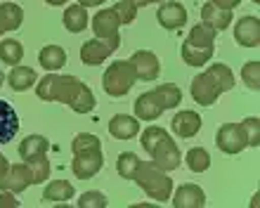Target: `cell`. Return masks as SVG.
<instances>
[{
  "instance_id": "obj_2",
  "label": "cell",
  "mask_w": 260,
  "mask_h": 208,
  "mask_svg": "<svg viewBox=\"0 0 260 208\" xmlns=\"http://www.w3.org/2000/svg\"><path fill=\"white\" fill-rule=\"evenodd\" d=\"M133 180L140 185L144 194L154 199L158 203H166L171 199V192H173V180L171 175L161 170L158 166H154L151 161H140L135 168V173H133Z\"/></svg>"
},
{
  "instance_id": "obj_1",
  "label": "cell",
  "mask_w": 260,
  "mask_h": 208,
  "mask_svg": "<svg viewBox=\"0 0 260 208\" xmlns=\"http://www.w3.org/2000/svg\"><path fill=\"white\" fill-rule=\"evenodd\" d=\"M38 99L43 102H62L76 114H90L95 109V95L88 85L76 76H57L55 71L38 81Z\"/></svg>"
},
{
  "instance_id": "obj_10",
  "label": "cell",
  "mask_w": 260,
  "mask_h": 208,
  "mask_svg": "<svg viewBox=\"0 0 260 208\" xmlns=\"http://www.w3.org/2000/svg\"><path fill=\"white\" fill-rule=\"evenodd\" d=\"M135 69V76L140 81H154L161 74V64H158V57L151 52V50H137L135 55L128 59Z\"/></svg>"
},
{
  "instance_id": "obj_35",
  "label": "cell",
  "mask_w": 260,
  "mask_h": 208,
  "mask_svg": "<svg viewBox=\"0 0 260 208\" xmlns=\"http://www.w3.org/2000/svg\"><path fill=\"white\" fill-rule=\"evenodd\" d=\"M241 78H244L246 88L258 90L260 88V64L258 62H246L244 64V69H241Z\"/></svg>"
},
{
  "instance_id": "obj_13",
  "label": "cell",
  "mask_w": 260,
  "mask_h": 208,
  "mask_svg": "<svg viewBox=\"0 0 260 208\" xmlns=\"http://www.w3.org/2000/svg\"><path fill=\"white\" fill-rule=\"evenodd\" d=\"M173 132L178 135V137H194L199 130H201V116H199L197 111L192 109H185V111H180V114H175L173 116V123H171Z\"/></svg>"
},
{
  "instance_id": "obj_12",
  "label": "cell",
  "mask_w": 260,
  "mask_h": 208,
  "mask_svg": "<svg viewBox=\"0 0 260 208\" xmlns=\"http://www.w3.org/2000/svg\"><path fill=\"white\" fill-rule=\"evenodd\" d=\"M156 19H158V24H161L164 28L175 31V28H182L187 24V10H185L182 3L171 0V3H164V5L158 7Z\"/></svg>"
},
{
  "instance_id": "obj_21",
  "label": "cell",
  "mask_w": 260,
  "mask_h": 208,
  "mask_svg": "<svg viewBox=\"0 0 260 208\" xmlns=\"http://www.w3.org/2000/svg\"><path fill=\"white\" fill-rule=\"evenodd\" d=\"M109 55H111V50L107 48L102 41H97V38L83 43V48H81V62L88 64V66H97V64H102Z\"/></svg>"
},
{
  "instance_id": "obj_14",
  "label": "cell",
  "mask_w": 260,
  "mask_h": 208,
  "mask_svg": "<svg viewBox=\"0 0 260 208\" xmlns=\"http://www.w3.org/2000/svg\"><path fill=\"white\" fill-rule=\"evenodd\" d=\"M19 132V114L5 99H0V145L12 142V137Z\"/></svg>"
},
{
  "instance_id": "obj_36",
  "label": "cell",
  "mask_w": 260,
  "mask_h": 208,
  "mask_svg": "<svg viewBox=\"0 0 260 208\" xmlns=\"http://www.w3.org/2000/svg\"><path fill=\"white\" fill-rule=\"evenodd\" d=\"M111 10L118 14L121 24H133V21H135V17H137V5L133 3V0H121V3H116Z\"/></svg>"
},
{
  "instance_id": "obj_18",
  "label": "cell",
  "mask_w": 260,
  "mask_h": 208,
  "mask_svg": "<svg viewBox=\"0 0 260 208\" xmlns=\"http://www.w3.org/2000/svg\"><path fill=\"white\" fill-rule=\"evenodd\" d=\"M135 114L140 121H154V118H158L164 114V107L158 104L154 92H142L135 102Z\"/></svg>"
},
{
  "instance_id": "obj_25",
  "label": "cell",
  "mask_w": 260,
  "mask_h": 208,
  "mask_svg": "<svg viewBox=\"0 0 260 208\" xmlns=\"http://www.w3.org/2000/svg\"><path fill=\"white\" fill-rule=\"evenodd\" d=\"M74 194H76V189L69 180H55L43 189V199L45 201H57V203H64L69 199H74Z\"/></svg>"
},
{
  "instance_id": "obj_34",
  "label": "cell",
  "mask_w": 260,
  "mask_h": 208,
  "mask_svg": "<svg viewBox=\"0 0 260 208\" xmlns=\"http://www.w3.org/2000/svg\"><path fill=\"white\" fill-rule=\"evenodd\" d=\"M208 71L215 76V81L220 83L222 92H227V90H232V88H234V74H232V69H230V66H225V64H213Z\"/></svg>"
},
{
  "instance_id": "obj_47",
  "label": "cell",
  "mask_w": 260,
  "mask_h": 208,
  "mask_svg": "<svg viewBox=\"0 0 260 208\" xmlns=\"http://www.w3.org/2000/svg\"><path fill=\"white\" fill-rule=\"evenodd\" d=\"M253 3H260V0H253Z\"/></svg>"
},
{
  "instance_id": "obj_48",
  "label": "cell",
  "mask_w": 260,
  "mask_h": 208,
  "mask_svg": "<svg viewBox=\"0 0 260 208\" xmlns=\"http://www.w3.org/2000/svg\"><path fill=\"white\" fill-rule=\"evenodd\" d=\"M0 36H3V31H0Z\"/></svg>"
},
{
  "instance_id": "obj_19",
  "label": "cell",
  "mask_w": 260,
  "mask_h": 208,
  "mask_svg": "<svg viewBox=\"0 0 260 208\" xmlns=\"http://www.w3.org/2000/svg\"><path fill=\"white\" fill-rule=\"evenodd\" d=\"M213 52H215V45L204 48V45H194V43H189V41L182 43V59H185V64H189V66H204V64H208Z\"/></svg>"
},
{
  "instance_id": "obj_15",
  "label": "cell",
  "mask_w": 260,
  "mask_h": 208,
  "mask_svg": "<svg viewBox=\"0 0 260 208\" xmlns=\"http://www.w3.org/2000/svg\"><path fill=\"white\" fill-rule=\"evenodd\" d=\"M206 203V194L199 185H182L173 196V206L175 208H201Z\"/></svg>"
},
{
  "instance_id": "obj_4",
  "label": "cell",
  "mask_w": 260,
  "mask_h": 208,
  "mask_svg": "<svg viewBox=\"0 0 260 208\" xmlns=\"http://www.w3.org/2000/svg\"><path fill=\"white\" fill-rule=\"evenodd\" d=\"M118 26H121V19L114 10H100L92 19V31H95V38L102 41L111 52H116L121 48V36H118Z\"/></svg>"
},
{
  "instance_id": "obj_7",
  "label": "cell",
  "mask_w": 260,
  "mask_h": 208,
  "mask_svg": "<svg viewBox=\"0 0 260 208\" xmlns=\"http://www.w3.org/2000/svg\"><path fill=\"white\" fill-rule=\"evenodd\" d=\"M215 142H218V149L222 154H239L248 147L246 132L241 128V123H225L218 128V135H215Z\"/></svg>"
},
{
  "instance_id": "obj_27",
  "label": "cell",
  "mask_w": 260,
  "mask_h": 208,
  "mask_svg": "<svg viewBox=\"0 0 260 208\" xmlns=\"http://www.w3.org/2000/svg\"><path fill=\"white\" fill-rule=\"evenodd\" d=\"M154 95H156L158 104L166 109H175L180 104V99H182V92H180V88L175 83H164V85H158L156 90H154Z\"/></svg>"
},
{
  "instance_id": "obj_6",
  "label": "cell",
  "mask_w": 260,
  "mask_h": 208,
  "mask_svg": "<svg viewBox=\"0 0 260 208\" xmlns=\"http://www.w3.org/2000/svg\"><path fill=\"white\" fill-rule=\"evenodd\" d=\"M151 163L158 166L161 170H175L180 166V161H182V154H180L178 145H175V140H171V135H164V137L158 140L156 145L151 147Z\"/></svg>"
},
{
  "instance_id": "obj_45",
  "label": "cell",
  "mask_w": 260,
  "mask_h": 208,
  "mask_svg": "<svg viewBox=\"0 0 260 208\" xmlns=\"http://www.w3.org/2000/svg\"><path fill=\"white\" fill-rule=\"evenodd\" d=\"M5 78H7V76L3 74V71H0V85H3V81H5Z\"/></svg>"
},
{
  "instance_id": "obj_30",
  "label": "cell",
  "mask_w": 260,
  "mask_h": 208,
  "mask_svg": "<svg viewBox=\"0 0 260 208\" xmlns=\"http://www.w3.org/2000/svg\"><path fill=\"white\" fill-rule=\"evenodd\" d=\"M215 33H218V31H213L211 26H206L204 21H201V24H197V26L189 28V38H187V41L194 43V45H204V48H208V45L215 43Z\"/></svg>"
},
{
  "instance_id": "obj_43",
  "label": "cell",
  "mask_w": 260,
  "mask_h": 208,
  "mask_svg": "<svg viewBox=\"0 0 260 208\" xmlns=\"http://www.w3.org/2000/svg\"><path fill=\"white\" fill-rule=\"evenodd\" d=\"M133 3H135L137 7H144V5H151V3H154V0H133Z\"/></svg>"
},
{
  "instance_id": "obj_20",
  "label": "cell",
  "mask_w": 260,
  "mask_h": 208,
  "mask_svg": "<svg viewBox=\"0 0 260 208\" xmlns=\"http://www.w3.org/2000/svg\"><path fill=\"white\" fill-rule=\"evenodd\" d=\"M38 62L45 71H59L64 69V64H67V50L59 48V45H45L41 50V55H38Z\"/></svg>"
},
{
  "instance_id": "obj_38",
  "label": "cell",
  "mask_w": 260,
  "mask_h": 208,
  "mask_svg": "<svg viewBox=\"0 0 260 208\" xmlns=\"http://www.w3.org/2000/svg\"><path fill=\"white\" fill-rule=\"evenodd\" d=\"M78 206L81 208H104L107 206V196L100 194V192H85L78 199Z\"/></svg>"
},
{
  "instance_id": "obj_17",
  "label": "cell",
  "mask_w": 260,
  "mask_h": 208,
  "mask_svg": "<svg viewBox=\"0 0 260 208\" xmlns=\"http://www.w3.org/2000/svg\"><path fill=\"white\" fill-rule=\"evenodd\" d=\"M201 21L206 26H211L213 31H225L232 24V10H220L213 3H206L201 7Z\"/></svg>"
},
{
  "instance_id": "obj_26",
  "label": "cell",
  "mask_w": 260,
  "mask_h": 208,
  "mask_svg": "<svg viewBox=\"0 0 260 208\" xmlns=\"http://www.w3.org/2000/svg\"><path fill=\"white\" fill-rule=\"evenodd\" d=\"M88 19L90 17L83 5H71L64 10V26H67V31H71V33L85 31V28H88Z\"/></svg>"
},
{
  "instance_id": "obj_40",
  "label": "cell",
  "mask_w": 260,
  "mask_h": 208,
  "mask_svg": "<svg viewBox=\"0 0 260 208\" xmlns=\"http://www.w3.org/2000/svg\"><path fill=\"white\" fill-rule=\"evenodd\" d=\"M215 7H220V10H234V7L239 5L241 0H211Z\"/></svg>"
},
{
  "instance_id": "obj_3",
  "label": "cell",
  "mask_w": 260,
  "mask_h": 208,
  "mask_svg": "<svg viewBox=\"0 0 260 208\" xmlns=\"http://www.w3.org/2000/svg\"><path fill=\"white\" fill-rule=\"evenodd\" d=\"M135 81H137L135 69H133V64L125 62V59L114 62L102 76L104 90H107V95H111V97H123V95H128V92L133 90Z\"/></svg>"
},
{
  "instance_id": "obj_37",
  "label": "cell",
  "mask_w": 260,
  "mask_h": 208,
  "mask_svg": "<svg viewBox=\"0 0 260 208\" xmlns=\"http://www.w3.org/2000/svg\"><path fill=\"white\" fill-rule=\"evenodd\" d=\"M241 128L246 132V140H248V147H258V140H260V121L255 116H248L241 121Z\"/></svg>"
},
{
  "instance_id": "obj_32",
  "label": "cell",
  "mask_w": 260,
  "mask_h": 208,
  "mask_svg": "<svg viewBox=\"0 0 260 208\" xmlns=\"http://www.w3.org/2000/svg\"><path fill=\"white\" fill-rule=\"evenodd\" d=\"M88 149H102V140L97 135H90V132L76 135L74 142H71V152L78 154V152H88Z\"/></svg>"
},
{
  "instance_id": "obj_23",
  "label": "cell",
  "mask_w": 260,
  "mask_h": 208,
  "mask_svg": "<svg viewBox=\"0 0 260 208\" xmlns=\"http://www.w3.org/2000/svg\"><path fill=\"white\" fill-rule=\"evenodd\" d=\"M48 152H50V142H48V137H43V135H31V137L21 140V145H19V156L24 161L45 156Z\"/></svg>"
},
{
  "instance_id": "obj_39",
  "label": "cell",
  "mask_w": 260,
  "mask_h": 208,
  "mask_svg": "<svg viewBox=\"0 0 260 208\" xmlns=\"http://www.w3.org/2000/svg\"><path fill=\"white\" fill-rule=\"evenodd\" d=\"M0 208H19V199L12 192H0Z\"/></svg>"
},
{
  "instance_id": "obj_44",
  "label": "cell",
  "mask_w": 260,
  "mask_h": 208,
  "mask_svg": "<svg viewBox=\"0 0 260 208\" xmlns=\"http://www.w3.org/2000/svg\"><path fill=\"white\" fill-rule=\"evenodd\" d=\"M45 3H48V5H64L67 0H45Z\"/></svg>"
},
{
  "instance_id": "obj_46",
  "label": "cell",
  "mask_w": 260,
  "mask_h": 208,
  "mask_svg": "<svg viewBox=\"0 0 260 208\" xmlns=\"http://www.w3.org/2000/svg\"><path fill=\"white\" fill-rule=\"evenodd\" d=\"M154 3H164V0H154Z\"/></svg>"
},
{
  "instance_id": "obj_41",
  "label": "cell",
  "mask_w": 260,
  "mask_h": 208,
  "mask_svg": "<svg viewBox=\"0 0 260 208\" xmlns=\"http://www.w3.org/2000/svg\"><path fill=\"white\" fill-rule=\"evenodd\" d=\"M104 0H78V5L83 7H95V5H102Z\"/></svg>"
},
{
  "instance_id": "obj_9",
  "label": "cell",
  "mask_w": 260,
  "mask_h": 208,
  "mask_svg": "<svg viewBox=\"0 0 260 208\" xmlns=\"http://www.w3.org/2000/svg\"><path fill=\"white\" fill-rule=\"evenodd\" d=\"M34 185V173L28 163H14V166L7 168V173L0 178V189L5 192H12V194H21L26 187Z\"/></svg>"
},
{
  "instance_id": "obj_11",
  "label": "cell",
  "mask_w": 260,
  "mask_h": 208,
  "mask_svg": "<svg viewBox=\"0 0 260 208\" xmlns=\"http://www.w3.org/2000/svg\"><path fill=\"white\" fill-rule=\"evenodd\" d=\"M234 38L241 48H255L260 43V19L253 14H244L237 26H234Z\"/></svg>"
},
{
  "instance_id": "obj_33",
  "label": "cell",
  "mask_w": 260,
  "mask_h": 208,
  "mask_svg": "<svg viewBox=\"0 0 260 208\" xmlns=\"http://www.w3.org/2000/svg\"><path fill=\"white\" fill-rule=\"evenodd\" d=\"M24 163H28L31 173H34V185H41V182L48 180V175H50V161H48V154H45V156H38V159L24 161Z\"/></svg>"
},
{
  "instance_id": "obj_28",
  "label": "cell",
  "mask_w": 260,
  "mask_h": 208,
  "mask_svg": "<svg viewBox=\"0 0 260 208\" xmlns=\"http://www.w3.org/2000/svg\"><path fill=\"white\" fill-rule=\"evenodd\" d=\"M21 57H24V45L19 41H14V38H5V41L0 43V59L10 66H17L21 62Z\"/></svg>"
},
{
  "instance_id": "obj_42",
  "label": "cell",
  "mask_w": 260,
  "mask_h": 208,
  "mask_svg": "<svg viewBox=\"0 0 260 208\" xmlns=\"http://www.w3.org/2000/svg\"><path fill=\"white\" fill-rule=\"evenodd\" d=\"M7 168H10V163H7V159L3 156V154H0V178L7 173Z\"/></svg>"
},
{
  "instance_id": "obj_22",
  "label": "cell",
  "mask_w": 260,
  "mask_h": 208,
  "mask_svg": "<svg viewBox=\"0 0 260 208\" xmlns=\"http://www.w3.org/2000/svg\"><path fill=\"white\" fill-rule=\"evenodd\" d=\"M36 78L38 76H36V71L31 69V66L17 64V66H12V71L7 74V83H10V88H12L14 92H24L36 83Z\"/></svg>"
},
{
  "instance_id": "obj_31",
  "label": "cell",
  "mask_w": 260,
  "mask_h": 208,
  "mask_svg": "<svg viewBox=\"0 0 260 208\" xmlns=\"http://www.w3.org/2000/svg\"><path fill=\"white\" fill-rule=\"evenodd\" d=\"M137 163H140L137 154H133V152H123L121 156H118V161H116V170H118V175H121L123 180H133V173H135Z\"/></svg>"
},
{
  "instance_id": "obj_29",
  "label": "cell",
  "mask_w": 260,
  "mask_h": 208,
  "mask_svg": "<svg viewBox=\"0 0 260 208\" xmlns=\"http://www.w3.org/2000/svg\"><path fill=\"white\" fill-rule=\"evenodd\" d=\"M208 166H211V156L204 147H194L187 152V168L192 173H204V170H208Z\"/></svg>"
},
{
  "instance_id": "obj_24",
  "label": "cell",
  "mask_w": 260,
  "mask_h": 208,
  "mask_svg": "<svg viewBox=\"0 0 260 208\" xmlns=\"http://www.w3.org/2000/svg\"><path fill=\"white\" fill-rule=\"evenodd\" d=\"M24 21V10L14 3H3L0 5V31L7 33V31H17Z\"/></svg>"
},
{
  "instance_id": "obj_16",
  "label": "cell",
  "mask_w": 260,
  "mask_h": 208,
  "mask_svg": "<svg viewBox=\"0 0 260 208\" xmlns=\"http://www.w3.org/2000/svg\"><path fill=\"white\" fill-rule=\"evenodd\" d=\"M109 132L116 140H133L140 132V121L128 114H118L109 121Z\"/></svg>"
},
{
  "instance_id": "obj_8",
  "label": "cell",
  "mask_w": 260,
  "mask_h": 208,
  "mask_svg": "<svg viewBox=\"0 0 260 208\" xmlns=\"http://www.w3.org/2000/svg\"><path fill=\"white\" fill-rule=\"evenodd\" d=\"M104 166V156L102 149H88V152H78L74 154V163H71V173L78 180H90L95 178Z\"/></svg>"
},
{
  "instance_id": "obj_5",
  "label": "cell",
  "mask_w": 260,
  "mask_h": 208,
  "mask_svg": "<svg viewBox=\"0 0 260 208\" xmlns=\"http://www.w3.org/2000/svg\"><path fill=\"white\" fill-rule=\"evenodd\" d=\"M189 92H192V97L197 104L211 107V104H215L218 97L222 95V88H220V83L215 81V76H213L211 71H204V74H197V76H194Z\"/></svg>"
}]
</instances>
